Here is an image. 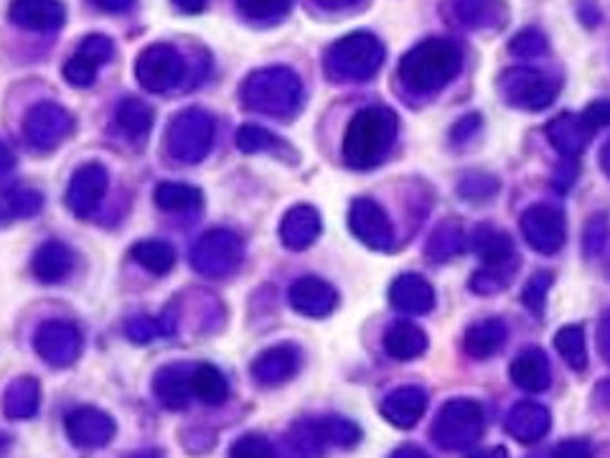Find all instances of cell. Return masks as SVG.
<instances>
[{"label":"cell","mask_w":610,"mask_h":458,"mask_svg":"<svg viewBox=\"0 0 610 458\" xmlns=\"http://www.w3.org/2000/svg\"><path fill=\"white\" fill-rule=\"evenodd\" d=\"M582 121H586L592 131H600V127L610 125V97L608 100H596L582 110Z\"/></svg>","instance_id":"50"},{"label":"cell","mask_w":610,"mask_h":458,"mask_svg":"<svg viewBox=\"0 0 610 458\" xmlns=\"http://www.w3.org/2000/svg\"><path fill=\"white\" fill-rule=\"evenodd\" d=\"M214 133L217 125L206 110H184L168 125L166 148L170 158H176L178 164H199L214 146Z\"/></svg>","instance_id":"7"},{"label":"cell","mask_w":610,"mask_h":458,"mask_svg":"<svg viewBox=\"0 0 610 458\" xmlns=\"http://www.w3.org/2000/svg\"><path fill=\"white\" fill-rule=\"evenodd\" d=\"M117 125L120 131H123L127 138L143 143L148 138L151 127H153V107L148 102L137 100V97H127L117 105Z\"/></svg>","instance_id":"34"},{"label":"cell","mask_w":610,"mask_h":458,"mask_svg":"<svg viewBox=\"0 0 610 458\" xmlns=\"http://www.w3.org/2000/svg\"><path fill=\"white\" fill-rule=\"evenodd\" d=\"M349 229L366 248L386 252L394 248V227L374 199H356L349 209Z\"/></svg>","instance_id":"14"},{"label":"cell","mask_w":610,"mask_h":458,"mask_svg":"<svg viewBox=\"0 0 610 458\" xmlns=\"http://www.w3.org/2000/svg\"><path fill=\"white\" fill-rule=\"evenodd\" d=\"M84 339L72 321H44L33 334V350L51 367H69L80 360Z\"/></svg>","instance_id":"12"},{"label":"cell","mask_w":610,"mask_h":458,"mask_svg":"<svg viewBox=\"0 0 610 458\" xmlns=\"http://www.w3.org/2000/svg\"><path fill=\"white\" fill-rule=\"evenodd\" d=\"M192 372L194 364L178 362V364H166L156 372L153 377V393H156L158 400L168 407V410H184L188 400L194 397L192 389Z\"/></svg>","instance_id":"23"},{"label":"cell","mask_w":610,"mask_h":458,"mask_svg":"<svg viewBox=\"0 0 610 458\" xmlns=\"http://www.w3.org/2000/svg\"><path fill=\"white\" fill-rule=\"evenodd\" d=\"M288 438L290 446L300 454H321L323 448L331 446H356L359 438H362V430H359L356 423L329 415V418H311L296 423Z\"/></svg>","instance_id":"9"},{"label":"cell","mask_w":610,"mask_h":458,"mask_svg":"<svg viewBox=\"0 0 610 458\" xmlns=\"http://www.w3.org/2000/svg\"><path fill=\"white\" fill-rule=\"evenodd\" d=\"M115 56V44L102 33L87 37L76 49V54L64 64V80L74 87H90L97 80L100 66Z\"/></svg>","instance_id":"16"},{"label":"cell","mask_w":610,"mask_h":458,"mask_svg":"<svg viewBox=\"0 0 610 458\" xmlns=\"http://www.w3.org/2000/svg\"><path fill=\"white\" fill-rule=\"evenodd\" d=\"M245 260L242 237L231 229H211L192 250V266L206 278H225L235 273Z\"/></svg>","instance_id":"8"},{"label":"cell","mask_w":610,"mask_h":458,"mask_svg":"<svg viewBox=\"0 0 610 458\" xmlns=\"http://www.w3.org/2000/svg\"><path fill=\"white\" fill-rule=\"evenodd\" d=\"M72 131L74 117L62 105H54V102H41V105L31 107V113L23 123L25 138L39 150L56 148L59 143L66 140V135Z\"/></svg>","instance_id":"13"},{"label":"cell","mask_w":610,"mask_h":458,"mask_svg":"<svg viewBox=\"0 0 610 458\" xmlns=\"http://www.w3.org/2000/svg\"><path fill=\"white\" fill-rule=\"evenodd\" d=\"M400 121L390 107H366L351 117L343 135V160L356 171H369L390 156Z\"/></svg>","instance_id":"1"},{"label":"cell","mask_w":610,"mask_h":458,"mask_svg":"<svg viewBox=\"0 0 610 458\" xmlns=\"http://www.w3.org/2000/svg\"><path fill=\"white\" fill-rule=\"evenodd\" d=\"M72 268L74 252L59 240L44 242L31 258V273L37 275L41 283H62V280L72 273Z\"/></svg>","instance_id":"27"},{"label":"cell","mask_w":610,"mask_h":458,"mask_svg":"<svg viewBox=\"0 0 610 458\" xmlns=\"http://www.w3.org/2000/svg\"><path fill=\"white\" fill-rule=\"evenodd\" d=\"M8 19L23 31L54 33L66 21V8L62 0H13Z\"/></svg>","instance_id":"18"},{"label":"cell","mask_w":610,"mask_h":458,"mask_svg":"<svg viewBox=\"0 0 610 458\" xmlns=\"http://www.w3.org/2000/svg\"><path fill=\"white\" fill-rule=\"evenodd\" d=\"M498 189V184H496V178L494 176H488V174H471L463 178V184H461V194L466 199L471 201H484L488 197H494Z\"/></svg>","instance_id":"47"},{"label":"cell","mask_w":610,"mask_h":458,"mask_svg":"<svg viewBox=\"0 0 610 458\" xmlns=\"http://www.w3.org/2000/svg\"><path fill=\"white\" fill-rule=\"evenodd\" d=\"M237 8L249 21L272 23L288 15L290 8H293V0H237Z\"/></svg>","instance_id":"43"},{"label":"cell","mask_w":610,"mask_h":458,"mask_svg":"<svg viewBox=\"0 0 610 458\" xmlns=\"http://www.w3.org/2000/svg\"><path fill=\"white\" fill-rule=\"evenodd\" d=\"M66 436L80 448H102L115 436V420L97 407H76L66 418Z\"/></svg>","instance_id":"19"},{"label":"cell","mask_w":610,"mask_h":458,"mask_svg":"<svg viewBox=\"0 0 610 458\" xmlns=\"http://www.w3.org/2000/svg\"><path fill=\"white\" fill-rule=\"evenodd\" d=\"M90 3L105 13H125L127 8H133L135 0H90Z\"/></svg>","instance_id":"55"},{"label":"cell","mask_w":610,"mask_h":458,"mask_svg":"<svg viewBox=\"0 0 610 458\" xmlns=\"http://www.w3.org/2000/svg\"><path fill=\"white\" fill-rule=\"evenodd\" d=\"M608 240V219L603 215L592 217L586 227V252L598 254Z\"/></svg>","instance_id":"49"},{"label":"cell","mask_w":610,"mask_h":458,"mask_svg":"<svg viewBox=\"0 0 610 458\" xmlns=\"http://www.w3.org/2000/svg\"><path fill=\"white\" fill-rule=\"evenodd\" d=\"M552 280H555V275L549 273V270H539V273L531 275L529 283L524 285L521 301L531 313H535V316H542L545 313L547 293H549V288H552Z\"/></svg>","instance_id":"44"},{"label":"cell","mask_w":610,"mask_h":458,"mask_svg":"<svg viewBox=\"0 0 610 458\" xmlns=\"http://www.w3.org/2000/svg\"><path fill=\"white\" fill-rule=\"evenodd\" d=\"M384 62L382 41L366 31L349 33L325 51V74L333 82H366Z\"/></svg>","instance_id":"4"},{"label":"cell","mask_w":610,"mask_h":458,"mask_svg":"<svg viewBox=\"0 0 610 458\" xmlns=\"http://www.w3.org/2000/svg\"><path fill=\"white\" fill-rule=\"evenodd\" d=\"M461 49L451 39H427L410 49L400 62V80L412 95H433L458 76Z\"/></svg>","instance_id":"2"},{"label":"cell","mask_w":610,"mask_h":458,"mask_svg":"<svg viewBox=\"0 0 610 458\" xmlns=\"http://www.w3.org/2000/svg\"><path fill=\"white\" fill-rule=\"evenodd\" d=\"M471 248L484 260V266H498V262H517L519 254L514 250L511 237L498 227L480 225L474 237H471Z\"/></svg>","instance_id":"31"},{"label":"cell","mask_w":610,"mask_h":458,"mask_svg":"<svg viewBox=\"0 0 610 458\" xmlns=\"http://www.w3.org/2000/svg\"><path fill=\"white\" fill-rule=\"evenodd\" d=\"M321 235V215L308 204H298L282 217L280 240L288 250H308Z\"/></svg>","instance_id":"26"},{"label":"cell","mask_w":610,"mask_h":458,"mask_svg":"<svg viewBox=\"0 0 610 458\" xmlns=\"http://www.w3.org/2000/svg\"><path fill=\"white\" fill-rule=\"evenodd\" d=\"M496 90L506 105L539 113L560 95L562 82L552 74L531 70V66H514V70H506L498 76Z\"/></svg>","instance_id":"6"},{"label":"cell","mask_w":610,"mask_h":458,"mask_svg":"<svg viewBox=\"0 0 610 458\" xmlns=\"http://www.w3.org/2000/svg\"><path fill=\"white\" fill-rule=\"evenodd\" d=\"M156 204L163 211H194L204 204L201 189H194L188 184H158Z\"/></svg>","instance_id":"40"},{"label":"cell","mask_w":610,"mask_h":458,"mask_svg":"<svg viewBox=\"0 0 610 458\" xmlns=\"http://www.w3.org/2000/svg\"><path fill=\"white\" fill-rule=\"evenodd\" d=\"M192 389L196 400H201L204 405H221L227 403L229 397V385L227 377L214 367V364H194L192 372Z\"/></svg>","instance_id":"35"},{"label":"cell","mask_w":610,"mask_h":458,"mask_svg":"<svg viewBox=\"0 0 610 458\" xmlns=\"http://www.w3.org/2000/svg\"><path fill=\"white\" fill-rule=\"evenodd\" d=\"M466 235H463L461 225L455 222H443L441 227L435 229L433 235H430L427 240V258L435 260V262H448L453 260L455 254H461L463 250H466Z\"/></svg>","instance_id":"38"},{"label":"cell","mask_w":610,"mask_h":458,"mask_svg":"<svg viewBox=\"0 0 610 458\" xmlns=\"http://www.w3.org/2000/svg\"><path fill=\"white\" fill-rule=\"evenodd\" d=\"M41 207H44V197L39 191L6 189L0 194V225L39 215Z\"/></svg>","instance_id":"37"},{"label":"cell","mask_w":610,"mask_h":458,"mask_svg":"<svg viewBox=\"0 0 610 458\" xmlns=\"http://www.w3.org/2000/svg\"><path fill=\"white\" fill-rule=\"evenodd\" d=\"M11 448V436H6V433H0V454L8 451Z\"/></svg>","instance_id":"60"},{"label":"cell","mask_w":610,"mask_h":458,"mask_svg":"<svg viewBox=\"0 0 610 458\" xmlns=\"http://www.w3.org/2000/svg\"><path fill=\"white\" fill-rule=\"evenodd\" d=\"M168 313L170 311L163 313V316H135V319L127 321L125 334L131 336L135 344H151L153 339L166 336V334H170V331L176 329V321H174V324H170Z\"/></svg>","instance_id":"42"},{"label":"cell","mask_w":610,"mask_h":458,"mask_svg":"<svg viewBox=\"0 0 610 458\" xmlns=\"http://www.w3.org/2000/svg\"><path fill=\"white\" fill-rule=\"evenodd\" d=\"M390 301L402 313L425 316V313L435 309V291L423 275L405 273L394 278V283L390 285Z\"/></svg>","instance_id":"25"},{"label":"cell","mask_w":610,"mask_h":458,"mask_svg":"<svg viewBox=\"0 0 610 458\" xmlns=\"http://www.w3.org/2000/svg\"><path fill=\"white\" fill-rule=\"evenodd\" d=\"M506 433L517 440V444L531 446L542 440L549 428H552V415L545 405L539 403H519L514 405L509 415H506Z\"/></svg>","instance_id":"22"},{"label":"cell","mask_w":610,"mask_h":458,"mask_svg":"<svg viewBox=\"0 0 610 458\" xmlns=\"http://www.w3.org/2000/svg\"><path fill=\"white\" fill-rule=\"evenodd\" d=\"M384 350L397 362L417 360L427 352V334L412 321H394L384 334Z\"/></svg>","instance_id":"30"},{"label":"cell","mask_w":610,"mask_h":458,"mask_svg":"<svg viewBox=\"0 0 610 458\" xmlns=\"http://www.w3.org/2000/svg\"><path fill=\"white\" fill-rule=\"evenodd\" d=\"M598 352L603 360L610 364V316H606L603 321H600L598 326Z\"/></svg>","instance_id":"53"},{"label":"cell","mask_w":610,"mask_h":458,"mask_svg":"<svg viewBox=\"0 0 610 458\" xmlns=\"http://www.w3.org/2000/svg\"><path fill=\"white\" fill-rule=\"evenodd\" d=\"M517 270H519V260L498 262V266H484L480 270H476L474 278H471V291L480 295H494L498 291H504V288L511 283V278Z\"/></svg>","instance_id":"41"},{"label":"cell","mask_w":610,"mask_h":458,"mask_svg":"<svg viewBox=\"0 0 610 458\" xmlns=\"http://www.w3.org/2000/svg\"><path fill=\"white\" fill-rule=\"evenodd\" d=\"M131 258L137 266L148 270L153 275H168L176 268V250L174 244L163 240H143L131 250Z\"/></svg>","instance_id":"36"},{"label":"cell","mask_w":610,"mask_h":458,"mask_svg":"<svg viewBox=\"0 0 610 458\" xmlns=\"http://www.w3.org/2000/svg\"><path fill=\"white\" fill-rule=\"evenodd\" d=\"M41 387L33 377H19L6 387L3 413L11 420H29L39 413Z\"/></svg>","instance_id":"32"},{"label":"cell","mask_w":610,"mask_h":458,"mask_svg":"<svg viewBox=\"0 0 610 458\" xmlns=\"http://www.w3.org/2000/svg\"><path fill=\"white\" fill-rule=\"evenodd\" d=\"M555 346L560 352L562 360L570 364L572 369L582 372L588 367V344H586V329L580 324L562 326L555 334Z\"/></svg>","instance_id":"39"},{"label":"cell","mask_w":610,"mask_h":458,"mask_svg":"<svg viewBox=\"0 0 610 458\" xmlns=\"http://www.w3.org/2000/svg\"><path fill=\"white\" fill-rule=\"evenodd\" d=\"M521 235L531 250L555 254L567 240L565 211L552 204H535L521 215Z\"/></svg>","instance_id":"11"},{"label":"cell","mask_w":610,"mask_h":458,"mask_svg":"<svg viewBox=\"0 0 610 458\" xmlns=\"http://www.w3.org/2000/svg\"><path fill=\"white\" fill-rule=\"evenodd\" d=\"M478 125H480L478 115H468V117H463V121L453 127V140H455V143H461V140L471 138V135H474V131H476Z\"/></svg>","instance_id":"52"},{"label":"cell","mask_w":610,"mask_h":458,"mask_svg":"<svg viewBox=\"0 0 610 458\" xmlns=\"http://www.w3.org/2000/svg\"><path fill=\"white\" fill-rule=\"evenodd\" d=\"M235 140H237V148L242 153H262V150H275L280 146V140L260 125H242L237 131Z\"/></svg>","instance_id":"45"},{"label":"cell","mask_w":610,"mask_h":458,"mask_svg":"<svg viewBox=\"0 0 610 458\" xmlns=\"http://www.w3.org/2000/svg\"><path fill=\"white\" fill-rule=\"evenodd\" d=\"M590 448L582 440H567L565 446L557 448V456H588Z\"/></svg>","instance_id":"57"},{"label":"cell","mask_w":610,"mask_h":458,"mask_svg":"<svg viewBox=\"0 0 610 458\" xmlns=\"http://www.w3.org/2000/svg\"><path fill=\"white\" fill-rule=\"evenodd\" d=\"M110 189V174L102 164H84L74 171L66 189V207L74 217L90 219Z\"/></svg>","instance_id":"15"},{"label":"cell","mask_w":610,"mask_h":458,"mask_svg":"<svg viewBox=\"0 0 610 458\" xmlns=\"http://www.w3.org/2000/svg\"><path fill=\"white\" fill-rule=\"evenodd\" d=\"M575 176H578V164H575V158H565L560 166H557L555 174V186L560 191H567L575 184Z\"/></svg>","instance_id":"51"},{"label":"cell","mask_w":610,"mask_h":458,"mask_svg":"<svg viewBox=\"0 0 610 458\" xmlns=\"http://www.w3.org/2000/svg\"><path fill=\"white\" fill-rule=\"evenodd\" d=\"M170 3H174L176 11H182L186 15H199L206 11L209 0H170Z\"/></svg>","instance_id":"54"},{"label":"cell","mask_w":610,"mask_h":458,"mask_svg":"<svg viewBox=\"0 0 610 458\" xmlns=\"http://www.w3.org/2000/svg\"><path fill=\"white\" fill-rule=\"evenodd\" d=\"M239 95L252 113L290 117L303 102V82L288 66H268L249 74Z\"/></svg>","instance_id":"3"},{"label":"cell","mask_w":610,"mask_h":458,"mask_svg":"<svg viewBox=\"0 0 610 458\" xmlns=\"http://www.w3.org/2000/svg\"><path fill=\"white\" fill-rule=\"evenodd\" d=\"M300 369V350L293 344H278L255 356L252 377L262 387H280Z\"/></svg>","instance_id":"20"},{"label":"cell","mask_w":610,"mask_h":458,"mask_svg":"<svg viewBox=\"0 0 610 458\" xmlns=\"http://www.w3.org/2000/svg\"><path fill=\"white\" fill-rule=\"evenodd\" d=\"M600 168H603L606 176L610 178V140H606V146L600 148Z\"/></svg>","instance_id":"59"},{"label":"cell","mask_w":610,"mask_h":458,"mask_svg":"<svg viewBox=\"0 0 610 458\" xmlns=\"http://www.w3.org/2000/svg\"><path fill=\"white\" fill-rule=\"evenodd\" d=\"M15 168V156L13 150L6 146L3 140H0V176H8Z\"/></svg>","instance_id":"58"},{"label":"cell","mask_w":610,"mask_h":458,"mask_svg":"<svg viewBox=\"0 0 610 458\" xmlns=\"http://www.w3.org/2000/svg\"><path fill=\"white\" fill-rule=\"evenodd\" d=\"M135 76L143 84V90L153 92V95H166L184 82L186 62L174 46L153 44L137 56Z\"/></svg>","instance_id":"10"},{"label":"cell","mask_w":610,"mask_h":458,"mask_svg":"<svg viewBox=\"0 0 610 458\" xmlns=\"http://www.w3.org/2000/svg\"><path fill=\"white\" fill-rule=\"evenodd\" d=\"M509 49H511V54H517V56H529V59L545 56L547 54V39L537 29H527V31H521V33H517V37H514Z\"/></svg>","instance_id":"46"},{"label":"cell","mask_w":610,"mask_h":458,"mask_svg":"<svg viewBox=\"0 0 610 458\" xmlns=\"http://www.w3.org/2000/svg\"><path fill=\"white\" fill-rule=\"evenodd\" d=\"M316 3L321 6L323 11H333V13H339V11H351V8L362 6L364 0H316Z\"/></svg>","instance_id":"56"},{"label":"cell","mask_w":610,"mask_h":458,"mask_svg":"<svg viewBox=\"0 0 610 458\" xmlns=\"http://www.w3.org/2000/svg\"><path fill=\"white\" fill-rule=\"evenodd\" d=\"M592 133L596 131L582 121V115L572 113L557 115L555 121L547 125L549 143H552V148L565 158H578L580 153L590 146Z\"/></svg>","instance_id":"24"},{"label":"cell","mask_w":610,"mask_h":458,"mask_svg":"<svg viewBox=\"0 0 610 458\" xmlns=\"http://www.w3.org/2000/svg\"><path fill=\"white\" fill-rule=\"evenodd\" d=\"M514 385L527 389V393H545L552 385V369L542 350H524L517 360L511 362Z\"/></svg>","instance_id":"28"},{"label":"cell","mask_w":610,"mask_h":458,"mask_svg":"<svg viewBox=\"0 0 610 458\" xmlns=\"http://www.w3.org/2000/svg\"><path fill=\"white\" fill-rule=\"evenodd\" d=\"M231 456H275L272 444L260 433H247L237 440L235 446H231Z\"/></svg>","instance_id":"48"},{"label":"cell","mask_w":610,"mask_h":458,"mask_svg":"<svg viewBox=\"0 0 610 458\" xmlns=\"http://www.w3.org/2000/svg\"><path fill=\"white\" fill-rule=\"evenodd\" d=\"M288 299H290V305H293V311H298L300 316H308V319L331 316L333 309L339 305L337 288L316 275H306L296 280V283L290 285Z\"/></svg>","instance_id":"17"},{"label":"cell","mask_w":610,"mask_h":458,"mask_svg":"<svg viewBox=\"0 0 610 458\" xmlns=\"http://www.w3.org/2000/svg\"><path fill=\"white\" fill-rule=\"evenodd\" d=\"M484 436V410L476 400L455 397L437 413L433 438L445 451H468Z\"/></svg>","instance_id":"5"},{"label":"cell","mask_w":610,"mask_h":458,"mask_svg":"<svg viewBox=\"0 0 610 458\" xmlns=\"http://www.w3.org/2000/svg\"><path fill=\"white\" fill-rule=\"evenodd\" d=\"M455 13L471 29H496L506 21L509 8L504 0H458Z\"/></svg>","instance_id":"33"},{"label":"cell","mask_w":610,"mask_h":458,"mask_svg":"<svg viewBox=\"0 0 610 458\" xmlns=\"http://www.w3.org/2000/svg\"><path fill=\"white\" fill-rule=\"evenodd\" d=\"M506 336H509V329H506L502 319H480L466 329L463 350L474 360H488V356L502 350Z\"/></svg>","instance_id":"29"},{"label":"cell","mask_w":610,"mask_h":458,"mask_svg":"<svg viewBox=\"0 0 610 458\" xmlns=\"http://www.w3.org/2000/svg\"><path fill=\"white\" fill-rule=\"evenodd\" d=\"M380 410L386 418V423H392L394 428L410 430L417 426L420 418H423L427 410V393L417 385L397 387L394 393L384 397Z\"/></svg>","instance_id":"21"}]
</instances>
